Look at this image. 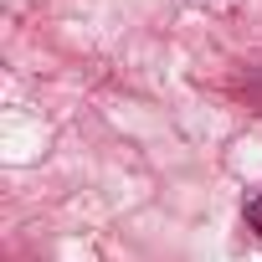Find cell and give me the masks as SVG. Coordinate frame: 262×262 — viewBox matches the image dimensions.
Returning <instances> with one entry per match:
<instances>
[{"instance_id":"6da1fadb","label":"cell","mask_w":262,"mask_h":262,"mask_svg":"<svg viewBox=\"0 0 262 262\" xmlns=\"http://www.w3.org/2000/svg\"><path fill=\"white\" fill-rule=\"evenodd\" d=\"M247 226L262 236V195H252V201H247Z\"/></svg>"}]
</instances>
